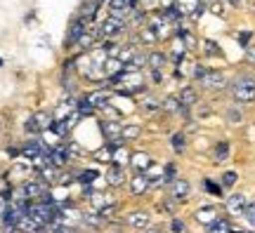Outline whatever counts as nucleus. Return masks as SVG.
Masks as SVG:
<instances>
[{"label":"nucleus","instance_id":"nucleus-20","mask_svg":"<svg viewBox=\"0 0 255 233\" xmlns=\"http://www.w3.org/2000/svg\"><path fill=\"white\" fill-rule=\"evenodd\" d=\"M175 7L180 9L182 17H191L196 19L203 9V0H175Z\"/></svg>","mask_w":255,"mask_h":233},{"label":"nucleus","instance_id":"nucleus-18","mask_svg":"<svg viewBox=\"0 0 255 233\" xmlns=\"http://www.w3.org/2000/svg\"><path fill=\"white\" fill-rule=\"evenodd\" d=\"M177 99H180V104H182V108L191 111V108H194V106H196V104L201 101L199 87H194V85H184L182 90L177 92Z\"/></svg>","mask_w":255,"mask_h":233},{"label":"nucleus","instance_id":"nucleus-43","mask_svg":"<svg viewBox=\"0 0 255 233\" xmlns=\"http://www.w3.org/2000/svg\"><path fill=\"white\" fill-rule=\"evenodd\" d=\"M0 66H2V59H0Z\"/></svg>","mask_w":255,"mask_h":233},{"label":"nucleus","instance_id":"nucleus-16","mask_svg":"<svg viewBox=\"0 0 255 233\" xmlns=\"http://www.w3.org/2000/svg\"><path fill=\"white\" fill-rule=\"evenodd\" d=\"M100 28H88V31H85V33H83V36L81 38H78V40H76V45H73V47H76V52H90V50H92V47H95V43H97V40H100Z\"/></svg>","mask_w":255,"mask_h":233},{"label":"nucleus","instance_id":"nucleus-12","mask_svg":"<svg viewBox=\"0 0 255 233\" xmlns=\"http://www.w3.org/2000/svg\"><path fill=\"white\" fill-rule=\"evenodd\" d=\"M154 165V155L149 151H132V155H130V170H132V174H146V170Z\"/></svg>","mask_w":255,"mask_h":233},{"label":"nucleus","instance_id":"nucleus-44","mask_svg":"<svg viewBox=\"0 0 255 233\" xmlns=\"http://www.w3.org/2000/svg\"><path fill=\"white\" fill-rule=\"evenodd\" d=\"M210 2H215V0H210Z\"/></svg>","mask_w":255,"mask_h":233},{"label":"nucleus","instance_id":"nucleus-17","mask_svg":"<svg viewBox=\"0 0 255 233\" xmlns=\"http://www.w3.org/2000/svg\"><path fill=\"white\" fill-rule=\"evenodd\" d=\"M161 113H165V116H177V113H180V116H189V111L182 108L177 94H168V97L161 99Z\"/></svg>","mask_w":255,"mask_h":233},{"label":"nucleus","instance_id":"nucleus-1","mask_svg":"<svg viewBox=\"0 0 255 233\" xmlns=\"http://www.w3.org/2000/svg\"><path fill=\"white\" fill-rule=\"evenodd\" d=\"M229 94L239 106L255 104V76L253 73H241L229 82Z\"/></svg>","mask_w":255,"mask_h":233},{"label":"nucleus","instance_id":"nucleus-9","mask_svg":"<svg viewBox=\"0 0 255 233\" xmlns=\"http://www.w3.org/2000/svg\"><path fill=\"white\" fill-rule=\"evenodd\" d=\"M128 167H121V165H107V172H104V184L114 191L128 186Z\"/></svg>","mask_w":255,"mask_h":233},{"label":"nucleus","instance_id":"nucleus-25","mask_svg":"<svg viewBox=\"0 0 255 233\" xmlns=\"http://www.w3.org/2000/svg\"><path fill=\"white\" fill-rule=\"evenodd\" d=\"M232 231H234V224H232L229 217H220V219H215L210 226L203 229V233H232Z\"/></svg>","mask_w":255,"mask_h":233},{"label":"nucleus","instance_id":"nucleus-8","mask_svg":"<svg viewBox=\"0 0 255 233\" xmlns=\"http://www.w3.org/2000/svg\"><path fill=\"white\" fill-rule=\"evenodd\" d=\"M168 196L173 198L175 203L184 205V203L191 198V181L187 179V177H177V179H173L170 184H168Z\"/></svg>","mask_w":255,"mask_h":233},{"label":"nucleus","instance_id":"nucleus-22","mask_svg":"<svg viewBox=\"0 0 255 233\" xmlns=\"http://www.w3.org/2000/svg\"><path fill=\"white\" fill-rule=\"evenodd\" d=\"M139 111H142L144 116H154V113H158V111H161V99L156 97L154 92L142 94V99H139Z\"/></svg>","mask_w":255,"mask_h":233},{"label":"nucleus","instance_id":"nucleus-27","mask_svg":"<svg viewBox=\"0 0 255 233\" xmlns=\"http://www.w3.org/2000/svg\"><path fill=\"white\" fill-rule=\"evenodd\" d=\"M104 76L107 78H114V76H119V73L126 71V64H121L116 57H107V62H104Z\"/></svg>","mask_w":255,"mask_h":233},{"label":"nucleus","instance_id":"nucleus-10","mask_svg":"<svg viewBox=\"0 0 255 233\" xmlns=\"http://www.w3.org/2000/svg\"><path fill=\"white\" fill-rule=\"evenodd\" d=\"M220 217H222V215H220V207L213 205V203H206V205H201V207H196V210H194L191 219H194L199 226H203V229H206V226H210L215 219H220Z\"/></svg>","mask_w":255,"mask_h":233},{"label":"nucleus","instance_id":"nucleus-29","mask_svg":"<svg viewBox=\"0 0 255 233\" xmlns=\"http://www.w3.org/2000/svg\"><path fill=\"white\" fill-rule=\"evenodd\" d=\"M220 186H222V191H232V188L239 184V172L234 170H225L222 174H220Z\"/></svg>","mask_w":255,"mask_h":233},{"label":"nucleus","instance_id":"nucleus-30","mask_svg":"<svg viewBox=\"0 0 255 233\" xmlns=\"http://www.w3.org/2000/svg\"><path fill=\"white\" fill-rule=\"evenodd\" d=\"M90 158L95 162H100V165H111V149L107 146V144H102L100 149L90 151Z\"/></svg>","mask_w":255,"mask_h":233},{"label":"nucleus","instance_id":"nucleus-6","mask_svg":"<svg viewBox=\"0 0 255 233\" xmlns=\"http://www.w3.org/2000/svg\"><path fill=\"white\" fill-rule=\"evenodd\" d=\"M123 224L128 226V229H135V231H146L151 224V212L149 210H144V207H139V210H130L128 215H123Z\"/></svg>","mask_w":255,"mask_h":233},{"label":"nucleus","instance_id":"nucleus-23","mask_svg":"<svg viewBox=\"0 0 255 233\" xmlns=\"http://www.w3.org/2000/svg\"><path fill=\"white\" fill-rule=\"evenodd\" d=\"M146 66H149V71H163L168 66V54L161 52V50L146 52Z\"/></svg>","mask_w":255,"mask_h":233},{"label":"nucleus","instance_id":"nucleus-24","mask_svg":"<svg viewBox=\"0 0 255 233\" xmlns=\"http://www.w3.org/2000/svg\"><path fill=\"white\" fill-rule=\"evenodd\" d=\"M142 125L139 123H123V130H121V139L126 144H132V142H137L139 137H142Z\"/></svg>","mask_w":255,"mask_h":233},{"label":"nucleus","instance_id":"nucleus-14","mask_svg":"<svg viewBox=\"0 0 255 233\" xmlns=\"http://www.w3.org/2000/svg\"><path fill=\"white\" fill-rule=\"evenodd\" d=\"M149 191H151V184H149L146 174H132L128 179V193L132 198H144Z\"/></svg>","mask_w":255,"mask_h":233},{"label":"nucleus","instance_id":"nucleus-41","mask_svg":"<svg viewBox=\"0 0 255 233\" xmlns=\"http://www.w3.org/2000/svg\"><path fill=\"white\" fill-rule=\"evenodd\" d=\"M142 233H165V231L161 229V226H149V229H146V231H142Z\"/></svg>","mask_w":255,"mask_h":233},{"label":"nucleus","instance_id":"nucleus-7","mask_svg":"<svg viewBox=\"0 0 255 233\" xmlns=\"http://www.w3.org/2000/svg\"><path fill=\"white\" fill-rule=\"evenodd\" d=\"M146 26L154 31L158 40H163V38L173 36V26H175V24H170V21L163 17V12H154V14H149V17H146Z\"/></svg>","mask_w":255,"mask_h":233},{"label":"nucleus","instance_id":"nucleus-36","mask_svg":"<svg viewBox=\"0 0 255 233\" xmlns=\"http://www.w3.org/2000/svg\"><path fill=\"white\" fill-rule=\"evenodd\" d=\"M76 111L81 113V118H90V116H97V111L85 101V99H78V106H76Z\"/></svg>","mask_w":255,"mask_h":233},{"label":"nucleus","instance_id":"nucleus-26","mask_svg":"<svg viewBox=\"0 0 255 233\" xmlns=\"http://www.w3.org/2000/svg\"><path fill=\"white\" fill-rule=\"evenodd\" d=\"M170 149H173V153H177V155H182L187 149H189V142H187V132H175V135H170Z\"/></svg>","mask_w":255,"mask_h":233},{"label":"nucleus","instance_id":"nucleus-21","mask_svg":"<svg viewBox=\"0 0 255 233\" xmlns=\"http://www.w3.org/2000/svg\"><path fill=\"white\" fill-rule=\"evenodd\" d=\"M121 130H123V123L102 120L100 118V132H102V137H104V142H116V139H121Z\"/></svg>","mask_w":255,"mask_h":233},{"label":"nucleus","instance_id":"nucleus-11","mask_svg":"<svg viewBox=\"0 0 255 233\" xmlns=\"http://www.w3.org/2000/svg\"><path fill=\"white\" fill-rule=\"evenodd\" d=\"M246 205H248L246 193H229V196L225 198V212H227L229 219H232V217H244Z\"/></svg>","mask_w":255,"mask_h":233},{"label":"nucleus","instance_id":"nucleus-39","mask_svg":"<svg viewBox=\"0 0 255 233\" xmlns=\"http://www.w3.org/2000/svg\"><path fill=\"white\" fill-rule=\"evenodd\" d=\"M161 207H163V210H165V212H168L170 217H175V212H177V207H180V203H175V200H173L170 196H165L163 200H161Z\"/></svg>","mask_w":255,"mask_h":233},{"label":"nucleus","instance_id":"nucleus-32","mask_svg":"<svg viewBox=\"0 0 255 233\" xmlns=\"http://www.w3.org/2000/svg\"><path fill=\"white\" fill-rule=\"evenodd\" d=\"M95 179H97V170H81L76 177V184H81L83 188H92Z\"/></svg>","mask_w":255,"mask_h":233},{"label":"nucleus","instance_id":"nucleus-42","mask_svg":"<svg viewBox=\"0 0 255 233\" xmlns=\"http://www.w3.org/2000/svg\"><path fill=\"white\" fill-rule=\"evenodd\" d=\"M95 2H97L100 7H109V2H111V0H95Z\"/></svg>","mask_w":255,"mask_h":233},{"label":"nucleus","instance_id":"nucleus-40","mask_svg":"<svg viewBox=\"0 0 255 233\" xmlns=\"http://www.w3.org/2000/svg\"><path fill=\"white\" fill-rule=\"evenodd\" d=\"M244 57H246L248 64H253V66H255V45H248L246 52H244Z\"/></svg>","mask_w":255,"mask_h":233},{"label":"nucleus","instance_id":"nucleus-2","mask_svg":"<svg viewBox=\"0 0 255 233\" xmlns=\"http://www.w3.org/2000/svg\"><path fill=\"white\" fill-rule=\"evenodd\" d=\"M229 78L225 71H218V69H208V71L201 76L196 85H199V90L203 92H222V90H229Z\"/></svg>","mask_w":255,"mask_h":233},{"label":"nucleus","instance_id":"nucleus-4","mask_svg":"<svg viewBox=\"0 0 255 233\" xmlns=\"http://www.w3.org/2000/svg\"><path fill=\"white\" fill-rule=\"evenodd\" d=\"M97 28H100V36L104 38V40H116V38L123 36V33L128 31V21H126V19L111 17V14H109V17L104 19Z\"/></svg>","mask_w":255,"mask_h":233},{"label":"nucleus","instance_id":"nucleus-38","mask_svg":"<svg viewBox=\"0 0 255 233\" xmlns=\"http://www.w3.org/2000/svg\"><path fill=\"white\" fill-rule=\"evenodd\" d=\"M203 52L208 54V57H220V54H222V50L218 47V43H215V40H203Z\"/></svg>","mask_w":255,"mask_h":233},{"label":"nucleus","instance_id":"nucleus-31","mask_svg":"<svg viewBox=\"0 0 255 233\" xmlns=\"http://www.w3.org/2000/svg\"><path fill=\"white\" fill-rule=\"evenodd\" d=\"M97 9H100V5L95 2V0H85L81 7H78V14L76 17H83V19H95V14H97Z\"/></svg>","mask_w":255,"mask_h":233},{"label":"nucleus","instance_id":"nucleus-15","mask_svg":"<svg viewBox=\"0 0 255 233\" xmlns=\"http://www.w3.org/2000/svg\"><path fill=\"white\" fill-rule=\"evenodd\" d=\"M92 26L90 19H83V17H76L71 21V26H69V33H66V45H76V40Z\"/></svg>","mask_w":255,"mask_h":233},{"label":"nucleus","instance_id":"nucleus-37","mask_svg":"<svg viewBox=\"0 0 255 233\" xmlns=\"http://www.w3.org/2000/svg\"><path fill=\"white\" fill-rule=\"evenodd\" d=\"M170 233H187V224H184L180 217H170V224H168Z\"/></svg>","mask_w":255,"mask_h":233},{"label":"nucleus","instance_id":"nucleus-34","mask_svg":"<svg viewBox=\"0 0 255 233\" xmlns=\"http://www.w3.org/2000/svg\"><path fill=\"white\" fill-rule=\"evenodd\" d=\"M203 188H206L208 193H213L215 198H222V196H225V191H222V186H220V181L215 184V181L210 179V177H206V179H203Z\"/></svg>","mask_w":255,"mask_h":233},{"label":"nucleus","instance_id":"nucleus-33","mask_svg":"<svg viewBox=\"0 0 255 233\" xmlns=\"http://www.w3.org/2000/svg\"><path fill=\"white\" fill-rule=\"evenodd\" d=\"M227 123H232V125H241V123H244V113H241L239 104L227 108Z\"/></svg>","mask_w":255,"mask_h":233},{"label":"nucleus","instance_id":"nucleus-35","mask_svg":"<svg viewBox=\"0 0 255 233\" xmlns=\"http://www.w3.org/2000/svg\"><path fill=\"white\" fill-rule=\"evenodd\" d=\"M241 219H244L248 226H253V229H255V198H253V200H248L246 212H244V217H241Z\"/></svg>","mask_w":255,"mask_h":233},{"label":"nucleus","instance_id":"nucleus-5","mask_svg":"<svg viewBox=\"0 0 255 233\" xmlns=\"http://www.w3.org/2000/svg\"><path fill=\"white\" fill-rule=\"evenodd\" d=\"M19 191L24 193V198H26L28 203H38V200H43V198L52 191V188L47 186L45 181H40L36 177V179H26L21 186H19Z\"/></svg>","mask_w":255,"mask_h":233},{"label":"nucleus","instance_id":"nucleus-19","mask_svg":"<svg viewBox=\"0 0 255 233\" xmlns=\"http://www.w3.org/2000/svg\"><path fill=\"white\" fill-rule=\"evenodd\" d=\"M210 155H213V162H215V165L227 162L229 155H232V142H229V139H218V142L213 144V151H210Z\"/></svg>","mask_w":255,"mask_h":233},{"label":"nucleus","instance_id":"nucleus-13","mask_svg":"<svg viewBox=\"0 0 255 233\" xmlns=\"http://www.w3.org/2000/svg\"><path fill=\"white\" fill-rule=\"evenodd\" d=\"M111 97H114V92H111L109 87H97V90L88 92V94H85L83 99H85V101H88V104H90V106L95 108L97 113H100V111L107 106V104H111Z\"/></svg>","mask_w":255,"mask_h":233},{"label":"nucleus","instance_id":"nucleus-3","mask_svg":"<svg viewBox=\"0 0 255 233\" xmlns=\"http://www.w3.org/2000/svg\"><path fill=\"white\" fill-rule=\"evenodd\" d=\"M52 123H55V118L50 116V113H45V111H38V113H33V116H28L24 130H26L28 135L40 137V135H45L47 130L52 127Z\"/></svg>","mask_w":255,"mask_h":233},{"label":"nucleus","instance_id":"nucleus-28","mask_svg":"<svg viewBox=\"0 0 255 233\" xmlns=\"http://www.w3.org/2000/svg\"><path fill=\"white\" fill-rule=\"evenodd\" d=\"M175 36L182 40V45H184V50H187V52H191V50H196V47H199L196 36H194L191 31H187V28H177V31H175Z\"/></svg>","mask_w":255,"mask_h":233}]
</instances>
